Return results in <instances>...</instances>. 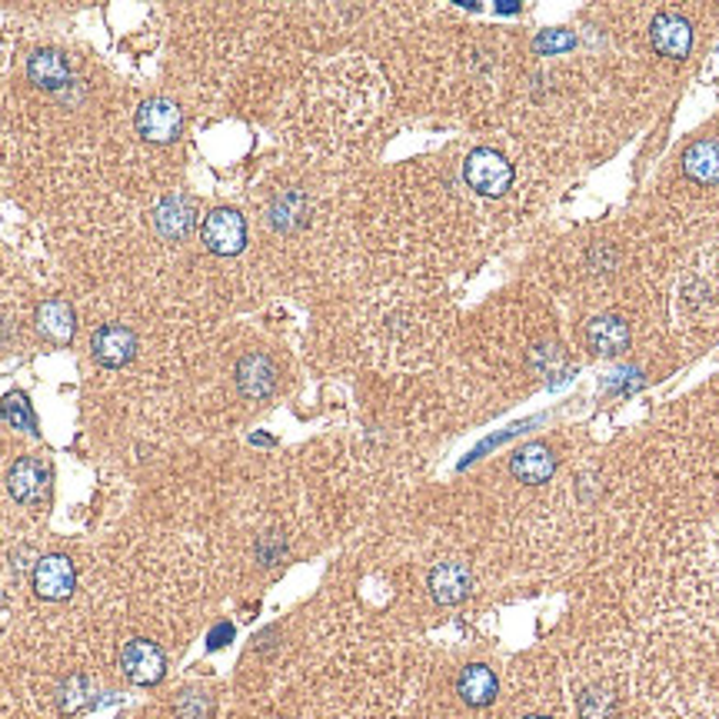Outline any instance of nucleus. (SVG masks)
Here are the masks:
<instances>
[{"label":"nucleus","mask_w":719,"mask_h":719,"mask_svg":"<svg viewBox=\"0 0 719 719\" xmlns=\"http://www.w3.org/2000/svg\"><path fill=\"white\" fill-rule=\"evenodd\" d=\"M650 41L663 57L683 61V57H689V47H693V28L683 14L659 11L650 24Z\"/></svg>","instance_id":"0eeeda50"},{"label":"nucleus","mask_w":719,"mask_h":719,"mask_svg":"<svg viewBox=\"0 0 719 719\" xmlns=\"http://www.w3.org/2000/svg\"><path fill=\"white\" fill-rule=\"evenodd\" d=\"M37 330L57 343V346H67L77 333V316H74V307L67 300H44L37 307Z\"/></svg>","instance_id":"4468645a"},{"label":"nucleus","mask_w":719,"mask_h":719,"mask_svg":"<svg viewBox=\"0 0 719 719\" xmlns=\"http://www.w3.org/2000/svg\"><path fill=\"white\" fill-rule=\"evenodd\" d=\"M683 170L696 184H719V140H696L683 153Z\"/></svg>","instance_id":"dca6fc26"},{"label":"nucleus","mask_w":719,"mask_h":719,"mask_svg":"<svg viewBox=\"0 0 719 719\" xmlns=\"http://www.w3.org/2000/svg\"><path fill=\"white\" fill-rule=\"evenodd\" d=\"M77 590V570L67 557L61 554H51V557H41L37 567H34V593L41 600H51V603H61V600H71Z\"/></svg>","instance_id":"423d86ee"},{"label":"nucleus","mask_w":719,"mask_h":719,"mask_svg":"<svg viewBox=\"0 0 719 719\" xmlns=\"http://www.w3.org/2000/svg\"><path fill=\"white\" fill-rule=\"evenodd\" d=\"M211 712H214V702L204 693H187L176 702V719H211Z\"/></svg>","instance_id":"aec40b11"},{"label":"nucleus","mask_w":719,"mask_h":719,"mask_svg":"<svg viewBox=\"0 0 719 719\" xmlns=\"http://www.w3.org/2000/svg\"><path fill=\"white\" fill-rule=\"evenodd\" d=\"M0 420H8L14 423L18 430H28V433H37V417L31 410V400L24 394H8V397H0Z\"/></svg>","instance_id":"a211bd4d"},{"label":"nucleus","mask_w":719,"mask_h":719,"mask_svg":"<svg viewBox=\"0 0 719 719\" xmlns=\"http://www.w3.org/2000/svg\"><path fill=\"white\" fill-rule=\"evenodd\" d=\"M463 176L466 184L483 194V197H503L513 187V163L493 150V147H476L466 160H463Z\"/></svg>","instance_id":"f257e3e1"},{"label":"nucleus","mask_w":719,"mask_h":719,"mask_svg":"<svg viewBox=\"0 0 719 719\" xmlns=\"http://www.w3.org/2000/svg\"><path fill=\"white\" fill-rule=\"evenodd\" d=\"M473 590V573L463 564H437L430 570V597L440 607H457L470 597Z\"/></svg>","instance_id":"f8f14e48"},{"label":"nucleus","mask_w":719,"mask_h":719,"mask_svg":"<svg viewBox=\"0 0 719 719\" xmlns=\"http://www.w3.org/2000/svg\"><path fill=\"white\" fill-rule=\"evenodd\" d=\"M577 44V37L570 31H544L536 37V54H560V51H570Z\"/></svg>","instance_id":"412c9836"},{"label":"nucleus","mask_w":719,"mask_h":719,"mask_svg":"<svg viewBox=\"0 0 719 719\" xmlns=\"http://www.w3.org/2000/svg\"><path fill=\"white\" fill-rule=\"evenodd\" d=\"M194 224H197V211L194 201L184 194H170L153 207V230L163 240H184L194 230Z\"/></svg>","instance_id":"1a4fd4ad"},{"label":"nucleus","mask_w":719,"mask_h":719,"mask_svg":"<svg viewBox=\"0 0 719 719\" xmlns=\"http://www.w3.org/2000/svg\"><path fill=\"white\" fill-rule=\"evenodd\" d=\"M496 676H493V669L490 666H483V663H470V666H463L460 669V676H457V693H460V699L466 702V706H473V709H480V706H490L493 699H496Z\"/></svg>","instance_id":"2eb2a0df"},{"label":"nucleus","mask_w":719,"mask_h":719,"mask_svg":"<svg viewBox=\"0 0 719 719\" xmlns=\"http://www.w3.org/2000/svg\"><path fill=\"white\" fill-rule=\"evenodd\" d=\"M28 77L41 90H64L74 81L67 57L61 51H51V47H41L28 57Z\"/></svg>","instance_id":"ddd939ff"},{"label":"nucleus","mask_w":719,"mask_h":719,"mask_svg":"<svg viewBox=\"0 0 719 719\" xmlns=\"http://www.w3.org/2000/svg\"><path fill=\"white\" fill-rule=\"evenodd\" d=\"M133 124L147 143H173L180 130H184V114H180V107L167 97H150L137 107Z\"/></svg>","instance_id":"f03ea898"},{"label":"nucleus","mask_w":719,"mask_h":719,"mask_svg":"<svg viewBox=\"0 0 719 719\" xmlns=\"http://www.w3.org/2000/svg\"><path fill=\"white\" fill-rule=\"evenodd\" d=\"M8 490H11V496L18 503H28V506L41 503L47 496V490H51L47 463H41L37 457H21L8 473Z\"/></svg>","instance_id":"6e6552de"},{"label":"nucleus","mask_w":719,"mask_h":719,"mask_svg":"<svg viewBox=\"0 0 719 719\" xmlns=\"http://www.w3.org/2000/svg\"><path fill=\"white\" fill-rule=\"evenodd\" d=\"M120 673L133 686H157L167 673V656L150 640H130L120 653Z\"/></svg>","instance_id":"39448f33"},{"label":"nucleus","mask_w":719,"mask_h":719,"mask_svg":"<svg viewBox=\"0 0 719 719\" xmlns=\"http://www.w3.org/2000/svg\"><path fill=\"white\" fill-rule=\"evenodd\" d=\"M587 343L603 356H616L630 346V326L620 316H597L587 326Z\"/></svg>","instance_id":"f3484780"},{"label":"nucleus","mask_w":719,"mask_h":719,"mask_svg":"<svg viewBox=\"0 0 719 719\" xmlns=\"http://www.w3.org/2000/svg\"><path fill=\"white\" fill-rule=\"evenodd\" d=\"M201 240L217 257H237L247 244V221L230 207L211 211L201 227Z\"/></svg>","instance_id":"7ed1b4c3"},{"label":"nucleus","mask_w":719,"mask_h":719,"mask_svg":"<svg viewBox=\"0 0 719 719\" xmlns=\"http://www.w3.org/2000/svg\"><path fill=\"white\" fill-rule=\"evenodd\" d=\"M230 636H234V626H230V623H221V626L207 636V646H211V650H221Z\"/></svg>","instance_id":"4be33fe9"},{"label":"nucleus","mask_w":719,"mask_h":719,"mask_svg":"<svg viewBox=\"0 0 719 719\" xmlns=\"http://www.w3.org/2000/svg\"><path fill=\"white\" fill-rule=\"evenodd\" d=\"M237 387L250 400H267L277 390V364L260 350L247 353L237 364Z\"/></svg>","instance_id":"9d476101"},{"label":"nucleus","mask_w":719,"mask_h":719,"mask_svg":"<svg viewBox=\"0 0 719 719\" xmlns=\"http://www.w3.org/2000/svg\"><path fill=\"white\" fill-rule=\"evenodd\" d=\"M509 473L526 483V486H536V483H547L554 473H557V457L547 443H529L523 450L513 453L509 460Z\"/></svg>","instance_id":"9b49d317"},{"label":"nucleus","mask_w":719,"mask_h":719,"mask_svg":"<svg viewBox=\"0 0 719 719\" xmlns=\"http://www.w3.org/2000/svg\"><path fill=\"white\" fill-rule=\"evenodd\" d=\"M526 719H550V716H526Z\"/></svg>","instance_id":"5701e85b"},{"label":"nucleus","mask_w":719,"mask_h":719,"mask_svg":"<svg viewBox=\"0 0 719 719\" xmlns=\"http://www.w3.org/2000/svg\"><path fill=\"white\" fill-rule=\"evenodd\" d=\"M303 194H283L273 207H270V224L277 230H293L300 224V214H303Z\"/></svg>","instance_id":"6ab92c4d"},{"label":"nucleus","mask_w":719,"mask_h":719,"mask_svg":"<svg viewBox=\"0 0 719 719\" xmlns=\"http://www.w3.org/2000/svg\"><path fill=\"white\" fill-rule=\"evenodd\" d=\"M90 353L100 367L107 371H120L137 356V333L124 323H104L94 330L90 336Z\"/></svg>","instance_id":"20e7f679"}]
</instances>
